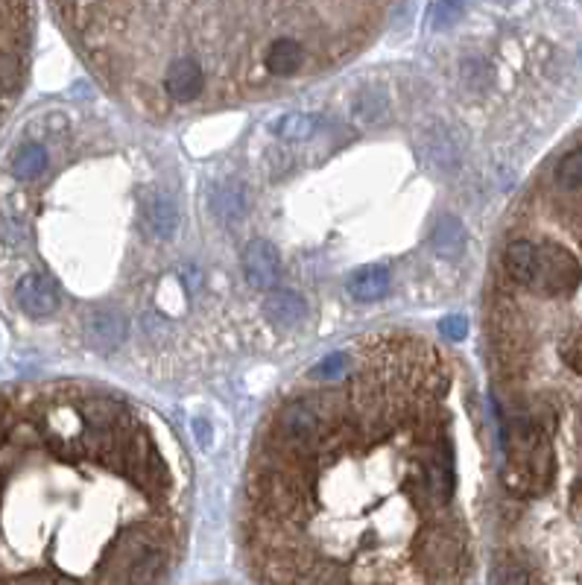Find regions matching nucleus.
Instances as JSON below:
<instances>
[{"label": "nucleus", "instance_id": "f257e3e1", "mask_svg": "<svg viewBox=\"0 0 582 585\" xmlns=\"http://www.w3.org/2000/svg\"><path fill=\"white\" fill-rule=\"evenodd\" d=\"M447 351L378 334L278 401L246 466L240 542L261 582H460V413Z\"/></svg>", "mask_w": 582, "mask_h": 585}, {"label": "nucleus", "instance_id": "39448f33", "mask_svg": "<svg viewBox=\"0 0 582 585\" xmlns=\"http://www.w3.org/2000/svg\"><path fill=\"white\" fill-rule=\"evenodd\" d=\"M15 305L27 316H53L62 307V287L44 270H30L15 281Z\"/></svg>", "mask_w": 582, "mask_h": 585}, {"label": "nucleus", "instance_id": "20e7f679", "mask_svg": "<svg viewBox=\"0 0 582 585\" xmlns=\"http://www.w3.org/2000/svg\"><path fill=\"white\" fill-rule=\"evenodd\" d=\"M36 41L32 0H0V129L24 94Z\"/></svg>", "mask_w": 582, "mask_h": 585}, {"label": "nucleus", "instance_id": "6e6552de", "mask_svg": "<svg viewBox=\"0 0 582 585\" xmlns=\"http://www.w3.org/2000/svg\"><path fill=\"white\" fill-rule=\"evenodd\" d=\"M266 319H270L273 328L278 331H293L301 319H305V302H301L296 293L275 290L270 299H266Z\"/></svg>", "mask_w": 582, "mask_h": 585}, {"label": "nucleus", "instance_id": "f8f14e48", "mask_svg": "<svg viewBox=\"0 0 582 585\" xmlns=\"http://www.w3.org/2000/svg\"><path fill=\"white\" fill-rule=\"evenodd\" d=\"M460 9H463V0H439L436 4V13H433V27H451L456 18H460Z\"/></svg>", "mask_w": 582, "mask_h": 585}, {"label": "nucleus", "instance_id": "ddd939ff", "mask_svg": "<svg viewBox=\"0 0 582 585\" xmlns=\"http://www.w3.org/2000/svg\"><path fill=\"white\" fill-rule=\"evenodd\" d=\"M439 331H442V337H447V340H463L465 331H468V323L463 316H445L439 323Z\"/></svg>", "mask_w": 582, "mask_h": 585}, {"label": "nucleus", "instance_id": "7ed1b4c3", "mask_svg": "<svg viewBox=\"0 0 582 585\" xmlns=\"http://www.w3.org/2000/svg\"><path fill=\"white\" fill-rule=\"evenodd\" d=\"M83 62L159 117L261 100L363 53L395 0H50Z\"/></svg>", "mask_w": 582, "mask_h": 585}, {"label": "nucleus", "instance_id": "9b49d317", "mask_svg": "<svg viewBox=\"0 0 582 585\" xmlns=\"http://www.w3.org/2000/svg\"><path fill=\"white\" fill-rule=\"evenodd\" d=\"M562 360L574 374H582V331H574L562 343Z\"/></svg>", "mask_w": 582, "mask_h": 585}, {"label": "nucleus", "instance_id": "1a4fd4ad", "mask_svg": "<svg viewBox=\"0 0 582 585\" xmlns=\"http://www.w3.org/2000/svg\"><path fill=\"white\" fill-rule=\"evenodd\" d=\"M553 187L559 194L582 191V147H574L556 161L553 168Z\"/></svg>", "mask_w": 582, "mask_h": 585}, {"label": "nucleus", "instance_id": "423d86ee", "mask_svg": "<svg viewBox=\"0 0 582 585\" xmlns=\"http://www.w3.org/2000/svg\"><path fill=\"white\" fill-rule=\"evenodd\" d=\"M246 275L255 287H273L278 279V252L273 243L255 240L249 252H246Z\"/></svg>", "mask_w": 582, "mask_h": 585}, {"label": "nucleus", "instance_id": "f03ea898", "mask_svg": "<svg viewBox=\"0 0 582 585\" xmlns=\"http://www.w3.org/2000/svg\"><path fill=\"white\" fill-rule=\"evenodd\" d=\"M190 510L182 443L83 381L0 390V582H164Z\"/></svg>", "mask_w": 582, "mask_h": 585}, {"label": "nucleus", "instance_id": "9d476101", "mask_svg": "<svg viewBox=\"0 0 582 585\" xmlns=\"http://www.w3.org/2000/svg\"><path fill=\"white\" fill-rule=\"evenodd\" d=\"M150 219H152L155 235L167 237V235H170V231H173V226H176V208H173V202L167 200V196H155L152 211H150Z\"/></svg>", "mask_w": 582, "mask_h": 585}, {"label": "nucleus", "instance_id": "0eeeda50", "mask_svg": "<svg viewBox=\"0 0 582 585\" xmlns=\"http://www.w3.org/2000/svg\"><path fill=\"white\" fill-rule=\"evenodd\" d=\"M345 287L357 302H378L389 293V270L380 267V263H369V267L352 272Z\"/></svg>", "mask_w": 582, "mask_h": 585}]
</instances>
